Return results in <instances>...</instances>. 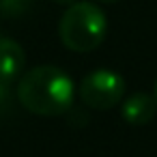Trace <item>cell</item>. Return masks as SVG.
Wrapping results in <instances>:
<instances>
[{
    "instance_id": "cell-1",
    "label": "cell",
    "mask_w": 157,
    "mask_h": 157,
    "mask_svg": "<svg viewBox=\"0 0 157 157\" xmlns=\"http://www.w3.org/2000/svg\"><path fill=\"white\" fill-rule=\"evenodd\" d=\"M15 97L33 114L60 116L73 105V80L54 65H39L20 75Z\"/></svg>"
},
{
    "instance_id": "cell-2",
    "label": "cell",
    "mask_w": 157,
    "mask_h": 157,
    "mask_svg": "<svg viewBox=\"0 0 157 157\" xmlns=\"http://www.w3.org/2000/svg\"><path fill=\"white\" fill-rule=\"evenodd\" d=\"M108 33L105 13L93 2L69 5L58 22V37L63 45L71 52H93L97 50Z\"/></svg>"
},
{
    "instance_id": "cell-3",
    "label": "cell",
    "mask_w": 157,
    "mask_h": 157,
    "mask_svg": "<svg viewBox=\"0 0 157 157\" xmlns=\"http://www.w3.org/2000/svg\"><path fill=\"white\" fill-rule=\"evenodd\" d=\"M80 99L90 110H110L125 97V80L112 69H95L80 82Z\"/></svg>"
},
{
    "instance_id": "cell-4",
    "label": "cell",
    "mask_w": 157,
    "mask_h": 157,
    "mask_svg": "<svg viewBox=\"0 0 157 157\" xmlns=\"http://www.w3.org/2000/svg\"><path fill=\"white\" fill-rule=\"evenodd\" d=\"M26 67V52L24 48L9 37H0V80L13 84Z\"/></svg>"
},
{
    "instance_id": "cell-5",
    "label": "cell",
    "mask_w": 157,
    "mask_h": 157,
    "mask_svg": "<svg viewBox=\"0 0 157 157\" xmlns=\"http://www.w3.org/2000/svg\"><path fill=\"white\" fill-rule=\"evenodd\" d=\"M155 112H157V99L148 93H133L121 105L123 121L133 125V127L148 125L155 118Z\"/></svg>"
},
{
    "instance_id": "cell-6",
    "label": "cell",
    "mask_w": 157,
    "mask_h": 157,
    "mask_svg": "<svg viewBox=\"0 0 157 157\" xmlns=\"http://www.w3.org/2000/svg\"><path fill=\"white\" fill-rule=\"evenodd\" d=\"M33 7V0H0V15L2 17H20Z\"/></svg>"
},
{
    "instance_id": "cell-7",
    "label": "cell",
    "mask_w": 157,
    "mask_h": 157,
    "mask_svg": "<svg viewBox=\"0 0 157 157\" xmlns=\"http://www.w3.org/2000/svg\"><path fill=\"white\" fill-rule=\"evenodd\" d=\"M11 103H13V90H11V84L0 80V112H5L7 108H11Z\"/></svg>"
},
{
    "instance_id": "cell-8",
    "label": "cell",
    "mask_w": 157,
    "mask_h": 157,
    "mask_svg": "<svg viewBox=\"0 0 157 157\" xmlns=\"http://www.w3.org/2000/svg\"><path fill=\"white\" fill-rule=\"evenodd\" d=\"M54 2H58V5H67V7H69V5L75 2V0H54Z\"/></svg>"
},
{
    "instance_id": "cell-9",
    "label": "cell",
    "mask_w": 157,
    "mask_h": 157,
    "mask_svg": "<svg viewBox=\"0 0 157 157\" xmlns=\"http://www.w3.org/2000/svg\"><path fill=\"white\" fill-rule=\"evenodd\" d=\"M93 2H101V5H110V2H116V0H93Z\"/></svg>"
},
{
    "instance_id": "cell-10",
    "label": "cell",
    "mask_w": 157,
    "mask_h": 157,
    "mask_svg": "<svg viewBox=\"0 0 157 157\" xmlns=\"http://www.w3.org/2000/svg\"><path fill=\"white\" fill-rule=\"evenodd\" d=\"M153 97L157 99V80H155V84H153Z\"/></svg>"
}]
</instances>
